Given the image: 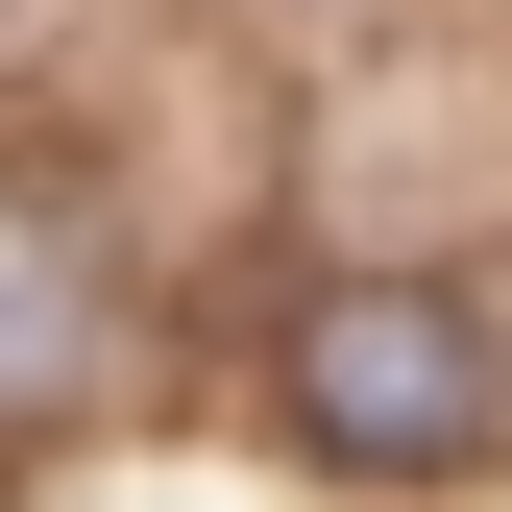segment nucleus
Here are the masks:
<instances>
[{
	"instance_id": "obj_2",
	"label": "nucleus",
	"mask_w": 512,
	"mask_h": 512,
	"mask_svg": "<svg viewBox=\"0 0 512 512\" xmlns=\"http://www.w3.org/2000/svg\"><path fill=\"white\" fill-rule=\"evenodd\" d=\"M74 366H98V220L49 171H0V415H49Z\"/></svg>"
},
{
	"instance_id": "obj_1",
	"label": "nucleus",
	"mask_w": 512,
	"mask_h": 512,
	"mask_svg": "<svg viewBox=\"0 0 512 512\" xmlns=\"http://www.w3.org/2000/svg\"><path fill=\"white\" fill-rule=\"evenodd\" d=\"M293 415L342 439V464H464V439H488V317L439 269H342L293 317Z\"/></svg>"
}]
</instances>
